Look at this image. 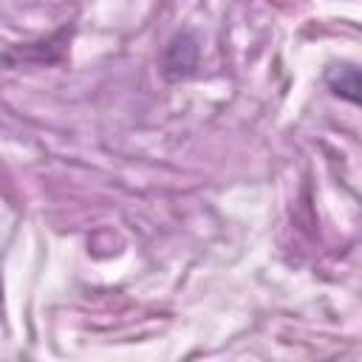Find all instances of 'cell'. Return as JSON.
Listing matches in <instances>:
<instances>
[{
  "label": "cell",
  "instance_id": "obj_1",
  "mask_svg": "<svg viewBox=\"0 0 362 362\" xmlns=\"http://www.w3.org/2000/svg\"><path fill=\"white\" fill-rule=\"evenodd\" d=\"M198 65V42L189 37V34H181L175 37L170 45H167V54H164V74L178 79V76H189Z\"/></svg>",
  "mask_w": 362,
  "mask_h": 362
},
{
  "label": "cell",
  "instance_id": "obj_2",
  "mask_svg": "<svg viewBox=\"0 0 362 362\" xmlns=\"http://www.w3.org/2000/svg\"><path fill=\"white\" fill-rule=\"evenodd\" d=\"M325 85L331 88V93H337V96H342L354 105H359V99H362L359 96L362 85H359V68L356 65H331L325 71Z\"/></svg>",
  "mask_w": 362,
  "mask_h": 362
}]
</instances>
